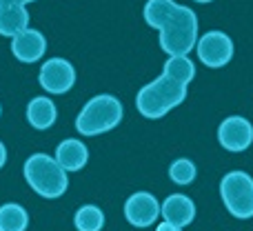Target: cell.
<instances>
[{"mask_svg": "<svg viewBox=\"0 0 253 231\" xmlns=\"http://www.w3.org/2000/svg\"><path fill=\"white\" fill-rule=\"evenodd\" d=\"M162 74L178 80V83L189 85L196 78V65H193L191 58H187V56H169V60L165 62Z\"/></svg>", "mask_w": 253, "mask_h": 231, "instance_id": "16", "label": "cell"}, {"mask_svg": "<svg viewBox=\"0 0 253 231\" xmlns=\"http://www.w3.org/2000/svg\"><path fill=\"white\" fill-rule=\"evenodd\" d=\"M125 218L133 227H140V229L151 227L160 218V202L149 191H135L125 202Z\"/></svg>", "mask_w": 253, "mask_h": 231, "instance_id": "9", "label": "cell"}, {"mask_svg": "<svg viewBox=\"0 0 253 231\" xmlns=\"http://www.w3.org/2000/svg\"><path fill=\"white\" fill-rule=\"evenodd\" d=\"M218 142L227 151H247L253 142V125L245 116H229L218 127Z\"/></svg>", "mask_w": 253, "mask_h": 231, "instance_id": "8", "label": "cell"}, {"mask_svg": "<svg viewBox=\"0 0 253 231\" xmlns=\"http://www.w3.org/2000/svg\"><path fill=\"white\" fill-rule=\"evenodd\" d=\"M74 225L78 231H102V227H105V214L96 205H83L76 211Z\"/></svg>", "mask_w": 253, "mask_h": 231, "instance_id": "17", "label": "cell"}, {"mask_svg": "<svg viewBox=\"0 0 253 231\" xmlns=\"http://www.w3.org/2000/svg\"><path fill=\"white\" fill-rule=\"evenodd\" d=\"M123 102L111 93L93 96L76 118V129L83 136H100L116 129L123 120Z\"/></svg>", "mask_w": 253, "mask_h": 231, "instance_id": "4", "label": "cell"}, {"mask_svg": "<svg viewBox=\"0 0 253 231\" xmlns=\"http://www.w3.org/2000/svg\"><path fill=\"white\" fill-rule=\"evenodd\" d=\"M47 51V40L38 29H25L11 38V53L20 62H38Z\"/></svg>", "mask_w": 253, "mask_h": 231, "instance_id": "10", "label": "cell"}, {"mask_svg": "<svg viewBox=\"0 0 253 231\" xmlns=\"http://www.w3.org/2000/svg\"><path fill=\"white\" fill-rule=\"evenodd\" d=\"M160 216L165 218V223H171L182 229L196 220V205L184 193H171L160 205Z\"/></svg>", "mask_w": 253, "mask_h": 231, "instance_id": "11", "label": "cell"}, {"mask_svg": "<svg viewBox=\"0 0 253 231\" xmlns=\"http://www.w3.org/2000/svg\"><path fill=\"white\" fill-rule=\"evenodd\" d=\"M53 158L65 171H80L89 162V149L78 138H67L56 147Z\"/></svg>", "mask_w": 253, "mask_h": 231, "instance_id": "12", "label": "cell"}, {"mask_svg": "<svg viewBox=\"0 0 253 231\" xmlns=\"http://www.w3.org/2000/svg\"><path fill=\"white\" fill-rule=\"evenodd\" d=\"M160 47L169 56H187L198 45V16L193 9L175 4L160 29Z\"/></svg>", "mask_w": 253, "mask_h": 231, "instance_id": "2", "label": "cell"}, {"mask_svg": "<svg viewBox=\"0 0 253 231\" xmlns=\"http://www.w3.org/2000/svg\"><path fill=\"white\" fill-rule=\"evenodd\" d=\"M7 165V147H4V142L0 140V169Z\"/></svg>", "mask_w": 253, "mask_h": 231, "instance_id": "22", "label": "cell"}, {"mask_svg": "<svg viewBox=\"0 0 253 231\" xmlns=\"http://www.w3.org/2000/svg\"><path fill=\"white\" fill-rule=\"evenodd\" d=\"M220 198L233 218H253V178L245 171H229L220 180Z\"/></svg>", "mask_w": 253, "mask_h": 231, "instance_id": "5", "label": "cell"}, {"mask_svg": "<svg viewBox=\"0 0 253 231\" xmlns=\"http://www.w3.org/2000/svg\"><path fill=\"white\" fill-rule=\"evenodd\" d=\"M29 29V11L20 4H9V7H0V36L7 38H16Z\"/></svg>", "mask_w": 253, "mask_h": 231, "instance_id": "14", "label": "cell"}, {"mask_svg": "<svg viewBox=\"0 0 253 231\" xmlns=\"http://www.w3.org/2000/svg\"><path fill=\"white\" fill-rule=\"evenodd\" d=\"M38 83L47 93L60 96V93H67L76 85V69L65 58H49L40 67Z\"/></svg>", "mask_w": 253, "mask_h": 231, "instance_id": "7", "label": "cell"}, {"mask_svg": "<svg viewBox=\"0 0 253 231\" xmlns=\"http://www.w3.org/2000/svg\"><path fill=\"white\" fill-rule=\"evenodd\" d=\"M22 174H25L27 185L38 196L49 198V200L60 198L67 191V187H69L67 171L58 165L56 158L47 156V153H34V156L27 158L25 167H22Z\"/></svg>", "mask_w": 253, "mask_h": 231, "instance_id": "3", "label": "cell"}, {"mask_svg": "<svg viewBox=\"0 0 253 231\" xmlns=\"http://www.w3.org/2000/svg\"><path fill=\"white\" fill-rule=\"evenodd\" d=\"M196 176H198V169L189 158H178L169 167V178L175 185H191L196 180Z\"/></svg>", "mask_w": 253, "mask_h": 231, "instance_id": "19", "label": "cell"}, {"mask_svg": "<svg viewBox=\"0 0 253 231\" xmlns=\"http://www.w3.org/2000/svg\"><path fill=\"white\" fill-rule=\"evenodd\" d=\"M187 87L189 85L178 83V80L162 74L140 89L135 96V107L144 118L158 120V118L169 114L173 107L182 105L187 98Z\"/></svg>", "mask_w": 253, "mask_h": 231, "instance_id": "1", "label": "cell"}, {"mask_svg": "<svg viewBox=\"0 0 253 231\" xmlns=\"http://www.w3.org/2000/svg\"><path fill=\"white\" fill-rule=\"evenodd\" d=\"M29 227V214L18 202H7L0 207V231H25Z\"/></svg>", "mask_w": 253, "mask_h": 231, "instance_id": "15", "label": "cell"}, {"mask_svg": "<svg viewBox=\"0 0 253 231\" xmlns=\"http://www.w3.org/2000/svg\"><path fill=\"white\" fill-rule=\"evenodd\" d=\"M175 9V2L173 0H147L144 4V20H147L149 27L153 29H160L162 22L169 18V13Z\"/></svg>", "mask_w": 253, "mask_h": 231, "instance_id": "18", "label": "cell"}, {"mask_svg": "<svg viewBox=\"0 0 253 231\" xmlns=\"http://www.w3.org/2000/svg\"><path fill=\"white\" fill-rule=\"evenodd\" d=\"M0 116H2V107H0Z\"/></svg>", "mask_w": 253, "mask_h": 231, "instance_id": "24", "label": "cell"}, {"mask_svg": "<svg viewBox=\"0 0 253 231\" xmlns=\"http://www.w3.org/2000/svg\"><path fill=\"white\" fill-rule=\"evenodd\" d=\"M56 118H58L56 102L47 96H38V98H34V100H29V105H27V120L38 131H44V129H49V127H53Z\"/></svg>", "mask_w": 253, "mask_h": 231, "instance_id": "13", "label": "cell"}, {"mask_svg": "<svg viewBox=\"0 0 253 231\" xmlns=\"http://www.w3.org/2000/svg\"><path fill=\"white\" fill-rule=\"evenodd\" d=\"M196 2H202V4H205V2H213V0H196Z\"/></svg>", "mask_w": 253, "mask_h": 231, "instance_id": "23", "label": "cell"}, {"mask_svg": "<svg viewBox=\"0 0 253 231\" xmlns=\"http://www.w3.org/2000/svg\"><path fill=\"white\" fill-rule=\"evenodd\" d=\"M198 58L202 65H207L209 69H220L227 62H231L233 58V40L229 38L224 31H207L205 36L198 38L196 45Z\"/></svg>", "mask_w": 253, "mask_h": 231, "instance_id": "6", "label": "cell"}, {"mask_svg": "<svg viewBox=\"0 0 253 231\" xmlns=\"http://www.w3.org/2000/svg\"><path fill=\"white\" fill-rule=\"evenodd\" d=\"M29 2H36V0H0V7H9V4H20V7H25V4Z\"/></svg>", "mask_w": 253, "mask_h": 231, "instance_id": "20", "label": "cell"}, {"mask_svg": "<svg viewBox=\"0 0 253 231\" xmlns=\"http://www.w3.org/2000/svg\"><path fill=\"white\" fill-rule=\"evenodd\" d=\"M156 231H182V229L175 227V225H171V223H160L156 227Z\"/></svg>", "mask_w": 253, "mask_h": 231, "instance_id": "21", "label": "cell"}]
</instances>
